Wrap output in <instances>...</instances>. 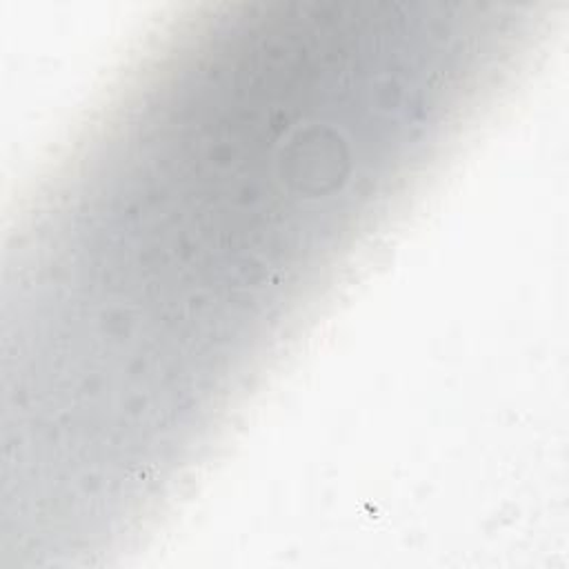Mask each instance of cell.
Wrapping results in <instances>:
<instances>
[{
    "label": "cell",
    "instance_id": "6da1fadb",
    "mask_svg": "<svg viewBox=\"0 0 569 569\" xmlns=\"http://www.w3.org/2000/svg\"><path fill=\"white\" fill-rule=\"evenodd\" d=\"M411 196L393 129L325 49L173 22L20 211L2 376L60 436L189 469Z\"/></svg>",
    "mask_w": 569,
    "mask_h": 569
}]
</instances>
